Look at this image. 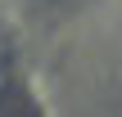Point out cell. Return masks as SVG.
I'll return each instance as SVG.
<instances>
[{
	"instance_id": "1",
	"label": "cell",
	"mask_w": 122,
	"mask_h": 117,
	"mask_svg": "<svg viewBox=\"0 0 122 117\" xmlns=\"http://www.w3.org/2000/svg\"><path fill=\"white\" fill-rule=\"evenodd\" d=\"M0 86H5V50H0Z\"/></svg>"
}]
</instances>
